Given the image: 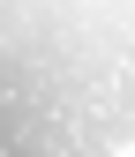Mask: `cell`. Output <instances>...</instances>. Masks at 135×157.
<instances>
[{"label": "cell", "instance_id": "1", "mask_svg": "<svg viewBox=\"0 0 135 157\" xmlns=\"http://www.w3.org/2000/svg\"><path fill=\"white\" fill-rule=\"evenodd\" d=\"M135 135V0H0V157H105Z\"/></svg>", "mask_w": 135, "mask_h": 157}]
</instances>
